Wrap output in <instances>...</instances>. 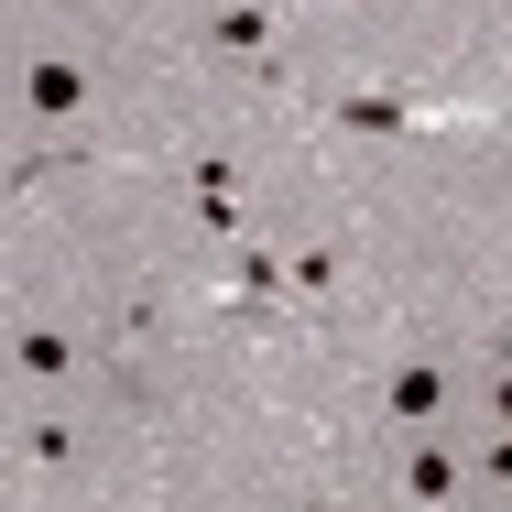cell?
I'll return each instance as SVG.
<instances>
[{
    "instance_id": "obj_1",
    "label": "cell",
    "mask_w": 512,
    "mask_h": 512,
    "mask_svg": "<svg viewBox=\"0 0 512 512\" xmlns=\"http://www.w3.org/2000/svg\"><path fill=\"white\" fill-rule=\"evenodd\" d=\"M447 404H458V382H447V360H393L382 371V425H404V436H447Z\"/></svg>"
},
{
    "instance_id": "obj_7",
    "label": "cell",
    "mask_w": 512,
    "mask_h": 512,
    "mask_svg": "<svg viewBox=\"0 0 512 512\" xmlns=\"http://www.w3.org/2000/svg\"><path fill=\"white\" fill-rule=\"evenodd\" d=\"M22 458H44V469L77 458V425H44V414H33V425H22Z\"/></svg>"
},
{
    "instance_id": "obj_4",
    "label": "cell",
    "mask_w": 512,
    "mask_h": 512,
    "mask_svg": "<svg viewBox=\"0 0 512 512\" xmlns=\"http://www.w3.org/2000/svg\"><path fill=\"white\" fill-rule=\"evenodd\" d=\"M11 360H22V382H77L88 338H66V327H22V338H11Z\"/></svg>"
},
{
    "instance_id": "obj_2",
    "label": "cell",
    "mask_w": 512,
    "mask_h": 512,
    "mask_svg": "<svg viewBox=\"0 0 512 512\" xmlns=\"http://www.w3.org/2000/svg\"><path fill=\"white\" fill-rule=\"evenodd\" d=\"M458 491H469V458L447 436H404V502L414 512H458Z\"/></svg>"
},
{
    "instance_id": "obj_6",
    "label": "cell",
    "mask_w": 512,
    "mask_h": 512,
    "mask_svg": "<svg viewBox=\"0 0 512 512\" xmlns=\"http://www.w3.org/2000/svg\"><path fill=\"white\" fill-rule=\"evenodd\" d=\"M197 33L218 44V55H262V44H273V22H262V11H207Z\"/></svg>"
},
{
    "instance_id": "obj_9",
    "label": "cell",
    "mask_w": 512,
    "mask_h": 512,
    "mask_svg": "<svg viewBox=\"0 0 512 512\" xmlns=\"http://www.w3.org/2000/svg\"><path fill=\"white\" fill-rule=\"evenodd\" d=\"M295 512H338V502H295Z\"/></svg>"
},
{
    "instance_id": "obj_5",
    "label": "cell",
    "mask_w": 512,
    "mask_h": 512,
    "mask_svg": "<svg viewBox=\"0 0 512 512\" xmlns=\"http://www.w3.org/2000/svg\"><path fill=\"white\" fill-rule=\"evenodd\" d=\"M425 99H338V131H414Z\"/></svg>"
},
{
    "instance_id": "obj_8",
    "label": "cell",
    "mask_w": 512,
    "mask_h": 512,
    "mask_svg": "<svg viewBox=\"0 0 512 512\" xmlns=\"http://www.w3.org/2000/svg\"><path fill=\"white\" fill-rule=\"evenodd\" d=\"M491 425H502V436H512V371H502V393H491Z\"/></svg>"
},
{
    "instance_id": "obj_3",
    "label": "cell",
    "mask_w": 512,
    "mask_h": 512,
    "mask_svg": "<svg viewBox=\"0 0 512 512\" xmlns=\"http://www.w3.org/2000/svg\"><path fill=\"white\" fill-rule=\"evenodd\" d=\"M22 99L44 109V120H77V109H88V66H77V55H33V66H22Z\"/></svg>"
}]
</instances>
